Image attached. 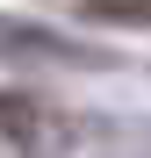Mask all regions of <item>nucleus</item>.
I'll return each mask as SVG.
<instances>
[{"mask_svg":"<svg viewBox=\"0 0 151 158\" xmlns=\"http://www.w3.org/2000/svg\"><path fill=\"white\" fill-rule=\"evenodd\" d=\"M36 129H43V108H36L29 94H0V137H15V144H29Z\"/></svg>","mask_w":151,"mask_h":158,"instance_id":"obj_1","label":"nucleus"},{"mask_svg":"<svg viewBox=\"0 0 151 158\" xmlns=\"http://www.w3.org/2000/svg\"><path fill=\"white\" fill-rule=\"evenodd\" d=\"M86 22H151V0H86Z\"/></svg>","mask_w":151,"mask_h":158,"instance_id":"obj_2","label":"nucleus"}]
</instances>
